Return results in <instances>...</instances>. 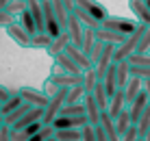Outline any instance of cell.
Here are the masks:
<instances>
[{"instance_id": "1", "label": "cell", "mask_w": 150, "mask_h": 141, "mask_svg": "<svg viewBox=\"0 0 150 141\" xmlns=\"http://www.w3.org/2000/svg\"><path fill=\"white\" fill-rule=\"evenodd\" d=\"M100 28L120 33L124 37H131L133 33L139 28V22H135V18H120V15H109L105 22L100 24Z\"/></svg>"}, {"instance_id": "2", "label": "cell", "mask_w": 150, "mask_h": 141, "mask_svg": "<svg viewBox=\"0 0 150 141\" xmlns=\"http://www.w3.org/2000/svg\"><path fill=\"white\" fill-rule=\"evenodd\" d=\"M144 30H146V26L139 24V28L135 30V33H133L131 37L124 41L122 46H117L115 52H113V63H122V61H128L133 54H135V52H137V46H139V41H142Z\"/></svg>"}, {"instance_id": "3", "label": "cell", "mask_w": 150, "mask_h": 141, "mask_svg": "<svg viewBox=\"0 0 150 141\" xmlns=\"http://www.w3.org/2000/svg\"><path fill=\"white\" fill-rule=\"evenodd\" d=\"M63 106H65V89H61L54 98H50V100H48V104H46L41 124H44V126H52V122L59 117V113H61V109H63Z\"/></svg>"}, {"instance_id": "4", "label": "cell", "mask_w": 150, "mask_h": 141, "mask_svg": "<svg viewBox=\"0 0 150 141\" xmlns=\"http://www.w3.org/2000/svg\"><path fill=\"white\" fill-rule=\"evenodd\" d=\"M15 93H18L26 104H30V106H35V109H46V104L50 100L41 89H35V87H20Z\"/></svg>"}, {"instance_id": "5", "label": "cell", "mask_w": 150, "mask_h": 141, "mask_svg": "<svg viewBox=\"0 0 150 141\" xmlns=\"http://www.w3.org/2000/svg\"><path fill=\"white\" fill-rule=\"evenodd\" d=\"M76 7L83 9L85 13H89L94 20H98V22H105L107 18H109V11H107L105 4H100L98 0H76Z\"/></svg>"}, {"instance_id": "6", "label": "cell", "mask_w": 150, "mask_h": 141, "mask_svg": "<svg viewBox=\"0 0 150 141\" xmlns=\"http://www.w3.org/2000/svg\"><path fill=\"white\" fill-rule=\"evenodd\" d=\"M148 106H150L148 93L142 89V91H139V96H137L131 104H128V115H131V124H133V126H137V122H139V117H142V113L146 111Z\"/></svg>"}, {"instance_id": "7", "label": "cell", "mask_w": 150, "mask_h": 141, "mask_svg": "<svg viewBox=\"0 0 150 141\" xmlns=\"http://www.w3.org/2000/svg\"><path fill=\"white\" fill-rule=\"evenodd\" d=\"M65 33H68L72 46H81V39H83V33H85V28H83V24L79 22V18H76L74 13L68 15V26H65Z\"/></svg>"}, {"instance_id": "8", "label": "cell", "mask_w": 150, "mask_h": 141, "mask_svg": "<svg viewBox=\"0 0 150 141\" xmlns=\"http://www.w3.org/2000/svg\"><path fill=\"white\" fill-rule=\"evenodd\" d=\"M83 104H85V115H87V124L89 126H98V122H100V106L96 104L94 96L91 93H85V98H83Z\"/></svg>"}, {"instance_id": "9", "label": "cell", "mask_w": 150, "mask_h": 141, "mask_svg": "<svg viewBox=\"0 0 150 141\" xmlns=\"http://www.w3.org/2000/svg\"><path fill=\"white\" fill-rule=\"evenodd\" d=\"M102 87H105V93H107V98H111L115 96V91L120 89V87H117V65L113 63V65H109V70L105 72V78H102Z\"/></svg>"}, {"instance_id": "10", "label": "cell", "mask_w": 150, "mask_h": 141, "mask_svg": "<svg viewBox=\"0 0 150 141\" xmlns=\"http://www.w3.org/2000/svg\"><path fill=\"white\" fill-rule=\"evenodd\" d=\"M128 9L135 15V22L144 24V26H150V11L146 7V0H128Z\"/></svg>"}, {"instance_id": "11", "label": "cell", "mask_w": 150, "mask_h": 141, "mask_svg": "<svg viewBox=\"0 0 150 141\" xmlns=\"http://www.w3.org/2000/svg\"><path fill=\"white\" fill-rule=\"evenodd\" d=\"M65 54L70 56V59H72V63L79 67L81 72H85V70H89V67H91L89 59H87V54L79 48V46H72V44H68V48H65Z\"/></svg>"}, {"instance_id": "12", "label": "cell", "mask_w": 150, "mask_h": 141, "mask_svg": "<svg viewBox=\"0 0 150 141\" xmlns=\"http://www.w3.org/2000/svg\"><path fill=\"white\" fill-rule=\"evenodd\" d=\"M50 82H52L54 87H59V89H70V87H76L83 82V76H74V74H63V72H59V74H52L50 76Z\"/></svg>"}, {"instance_id": "13", "label": "cell", "mask_w": 150, "mask_h": 141, "mask_svg": "<svg viewBox=\"0 0 150 141\" xmlns=\"http://www.w3.org/2000/svg\"><path fill=\"white\" fill-rule=\"evenodd\" d=\"M124 109H126V93H124V89H117L115 96L109 100V109H107V113H109V117L115 122Z\"/></svg>"}, {"instance_id": "14", "label": "cell", "mask_w": 150, "mask_h": 141, "mask_svg": "<svg viewBox=\"0 0 150 141\" xmlns=\"http://www.w3.org/2000/svg\"><path fill=\"white\" fill-rule=\"evenodd\" d=\"M26 9L28 13L33 15V22L37 33H44L46 30V22H44V9H41V0H26Z\"/></svg>"}, {"instance_id": "15", "label": "cell", "mask_w": 150, "mask_h": 141, "mask_svg": "<svg viewBox=\"0 0 150 141\" xmlns=\"http://www.w3.org/2000/svg\"><path fill=\"white\" fill-rule=\"evenodd\" d=\"M83 126H87V115H81V117H57L52 122V128L54 130H63V128H76V130H81Z\"/></svg>"}, {"instance_id": "16", "label": "cell", "mask_w": 150, "mask_h": 141, "mask_svg": "<svg viewBox=\"0 0 150 141\" xmlns=\"http://www.w3.org/2000/svg\"><path fill=\"white\" fill-rule=\"evenodd\" d=\"M7 35H9V37H11L18 46H20V48H30V35H28L26 30H24L22 26L18 24V22L11 24V26L7 28Z\"/></svg>"}, {"instance_id": "17", "label": "cell", "mask_w": 150, "mask_h": 141, "mask_svg": "<svg viewBox=\"0 0 150 141\" xmlns=\"http://www.w3.org/2000/svg\"><path fill=\"white\" fill-rule=\"evenodd\" d=\"M98 126L102 128L107 141H120V135H117V130H115V122L109 117V113H107V111L100 113V122H98Z\"/></svg>"}, {"instance_id": "18", "label": "cell", "mask_w": 150, "mask_h": 141, "mask_svg": "<svg viewBox=\"0 0 150 141\" xmlns=\"http://www.w3.org/2000/svg\"><path fill=\"white\" fill-rule=\"evenodd\" d=\"M96 39L102 41V44H111V46H115V48H117V46H122L128 37H124V35H120V33H113V30L98 28L96 30Z\"/></svg>"}, {"instance_id": "19", "label": "cell", "mask_w": 150, "mask_h": 141, "mask_svg": "<svg viewBox=\"0 0 150 141\" xmlns=\"http://www.w3.org/2000/svg\"><path fill=\"white\" fill-rule=\"evenodd\" d=\"M142 89H144V80H142V78H137V76L128 78L126 87H124V93H126V109H128V104L139 96V91H142Z\"/></svg>"}, {"instance_id": "20", "label": "cell", "mask_w": 150, "mask_h": 141, "mask_svg": "<svg viewBox=\"0 0 150 141\" xmlns=\"http://www.w3.org/2000/svg\"><path fill=\"white\" fill-rule=\"evenodd\" d=\"M54 65L59 67V70L63 72V74H74V76L83 74V72L79 70V67H76L74 63H72V59H70L68 54H65V52H63V54H57V56H54Z\"/></svg>"}, {"instance_id": "21", "label": "cell", "mask_w": 150, "mask_h": 141, "mask_svg": "<svg viewBox=\"0 0 150 141\" xmlns=\"http://www.w3.org/2000/svg\"><path fill=\"white\" fill-rule=\"evenodd\" d=\"M22 104H24V100L18 96V93H13V96L9 98L4 104H0V115H2V122H4V117H7V115H11L13 111H18Z\"/></svg>"}, {"instance_id": "22", "label": "cell", "mask_w": 150, "mask_h": 141, "mask_svg": "<svg viewBox=\"0 0 150 141\" xmlns=\"http://www.w3.org/2000/svg\"><path fill=\"white\" fill-rule=\"evenodd\" d=\"M81 76H83V82H81V87L85 89V93H94L96 85L100 82V80H98V76H96V70H94V67H89V70H85Z\"/></svg>"}, {"instance_id": "23", "label": "cell", "mask_w": 150, "mask_h": 141, "mask_svg": "<svg viewBox=\"0 0 150 141\" xmlns=\"http://www.w3.org/2000/svg\"><path fill=\"white\" fill-rule=\"evenodd\" d=\"M68 44H70V37H68V33H63L61 37L52 39V44H50V48L46 50V52H48V54H50V56L54 59L57 54H63V52H65V48H68Z\"/></svg>"}, {"instance_id": "24", "label": "cell", "mask_w": 150, "mask_h": 141, "mask_svg": "<svg viewBox=\"0 0 150 141\" xmlns=\"http://www.w3.org/2000/svg\"><path fill=\"white\" fill-rule=\"evenodd\" d=\"M72 13L79 18V22L83 24V28H89V30H98V28H100V22H98V20H94L89 13H85L83 9L74 7V11H72Z\"/></svg>"}, {"instance_id": "25", "label": "cell", "mask_w": 150, "mask_h": 141, "mask_svg": "<svg viewBox=\"0 0 150 141\" xmlns=\"http://www.w3.org/2000/svg\"><path fill=\"white\" fill-rule=\"evenodd\" d=\"M52 2V13H54V20L59 22V26L65 30V26H68V11H65V7H63V2L61 0H50Z\"/></svg>"}, {"instance_id": "26", "label": "cell", "mask_w": 150, "mask_h": 141, "mask_svg": "<svg viewBox=\"0 0 150 141\" xmlns=\"http://www.w3.org/2000/svg\"><path fill=\"white\" fill-rule=\"evenodd\" d=\"M83 98H85V89H83L81 85L70 87V89H65V106H68V104H81Z\"/></svg>"}, {"instance_id": "27", "label": "cell", "mask_w": 150, "mask_h": 141, "mask_svg": "<svg viewBox=\"0 0 150 141\" xmlns=\"http://www.w3.org/2000/svg\"><path fill=\"white\" fill-rule=\"evenodd\" d=\"M115 65H117V87L124 89L128 78H131V65H128V61H122V63H115Z\"/></svg>"}, {"instance_id": "28", "label": "cell", "mask_w": 150, "mask_h": 141, "mask_svg": "<svg viewBox=\"0 0 150 141\" xmlns=\"http://www.w3.org/2000/svg\"><path fill=\"white\" fill-rule=\"evenodd\" d=\"M133 124H131V115H128V109H124V111L120 113V117L115 119V130H117V135H126L128 133V128H131Z\"/></svg>"}, {"instance_id": "29", "label": "cell", "mask_w": 150, "mask_h": 141, "mask_svg": "<svg viewBox=\"0 0 150 141\" xmlns=\"http://www.w3.org/2000/svg\"><path fill=\"white\" fill-rule=\"evenodd\" d=\"M54 139L57 141H81V130H76V128L54 130Z\"/></svg>"}, {"instance_id": "30", "label": "cell", "mask_w": 150, "mask_h": 141, "mask_svg": "<svg viewBox=\"0 0 150 141\" xmlns=\"http://www.w3.org/2000/svg\"><path fill=\"white\" fill-rule=\"evenodd\" d=\"M18 24L22 26L24 30H26V33L30 35V37H33V35L37 33V28H35V22H33V15L28 13V9H26V11H22V13H20V20H18Z\"/></svg>"}, {"instance_id": "31", "label": "cell", "mask_w": 150, "mask_h": 141, "mask_svg": "<svg viewBox=\"0 0 150 141\" xmlns=\"http://www.w3.org/2000/svg\"><path fill=\"white\" fill-rule=\"evenodd\" d=\"M94 100H96V104L100 106V111H107L109 109V98H107V93H105V87H102V82H98L96 85V89H94Z\"/></svg>"}, {"instance_id": "32", "label": "cell", "mask_w": 150, "mask_h": 141, "mask_svg": "<svg viewBox=\"0 0 150 141\" xmlns=\"http://www.w3.org/2000/svg\"><path fill=\"white\" fill-rule=\"evenodd\" d=\"M50 44H52V37L46 35V33H35L33 37H30V48H44V50H48Z\"/></svg>"}, {"instance_id": "33", "label": "cell", "mask_w": 150, "mask_h": 141, "mask_svg": "<svg viewBox=\"0 0 150 141\" xmlns=\"http://www.w3.org/2000/svg\"><path fill=\"white\" fill-rule=\"evenodd\" d=\"M94 44H96V30L85 28V33H83V39H81V46H79V48L85 52V54H89V50L94 48Z\"/></svg>"}, {"instance_id": "34", "label": "cell", "mask_w": 150, "mask_h": 141, "mask_svg": "<svg viewBox=\"0 0 150 141\" xmlns=\"http://www.w3.org/2000/svg\"><path fill=\"white\" fill-rule=\"evenodd\" d=\"M135 128H137V133H139V139H144V135H146L148 128H150V106L142 113V117H139V122H137Z\"/></svg>"}, {"instance_id": "35", "label": "cell", "mask_w": 150, "mask_h": 141, "mask_svg": "<svg viewBox=\"0 0 150 141\" xmlns=\"http://www.w3.org/2000/svg\"><path fill=\"white\" fill-rule=\"evenodd\" d=\"M128 65L131 67H150V52L148 54H133L128 59Z\"/></svg>"}, {"instance_id": "36", "label": "cell", "mask_w": 150, "mask_h": 141, "mask_svg": "<svg viewBox=\"0 0 150 141\" xmlns=\"http://www.w3.org/2000/svg\"><path fill=\"white\" fill-rule=\"evenodd\" d=\"M148 52H150V26H146V30H144L142 41H139L135 54H148Z\"/></svg>"}, {"instance_id": "37", "label": "cell", "mask_w": 150, "mask_h": 141, "mask_svg": "<svg viewBox=\"0 0 150 141\" xmlns=\"http://www.w3.org/2000/svg\"><path fill=\"white\" fill-rule=\"evenodd\" d=\"M2 11H7V13L18 15V18H20V13H22V11H26V2H20V0H11V2H9L7 7L2 9Z\"/></svg>"}, {"instance_id": "38", "label": "cell", "mask_w": 150, "mask_h": 141, "mask_svg": "<svg viewBox=\"0 0 150 141\" xmlns=\"http://www.w3.org/2000/svg\"><path fill=\"white\" fill-rule=\"evenodd\" d=\"M50 137H54V128L52 126H44L39 133H35L28 141H46V139H50Z\"/></svg>"}, {"instance_id": "39", "label": "cell", "mask_w": 150, "mask_h": 141, "mask_svg": "<svg viewBox=\"0 0 150 141\" xmlns=\"http://www.w3.org/2000/svg\"><path fill=\"white\" fill-rule=\"evenodd\" d=\"M102 48H105V44H102V41H98L96 39V44H94V48L89 50V54H87V59H89V63L94 65L96 61H98V56H100V52H102Z\"/></svg>"}, {"instance_id": "40", "label": "cell", "mask_w": 150, "mask_h": 141, "mask_svg": "<svg viewBox=\"0 0 150 141\" xmlns=\"http://www.w3.org/2000/svg\"><path fill=\"white\" fill-rule=\"evenodd\" d=\"M81 141H96V126H83L81 128Z\"/></svg>"}, {"instance_id": "41", "label": "cell", "mask_w": 150, "mask_h": 141, "mask_svg": "<svg viewBox=\"0 0 150 141\" xmlns=\"http://www.w3.org/2000/svg\"><path fill=\"white\" fill-rule=\"evenodd\" d=\"M131 76H137L142 80H150V67H131Z\"/></svg>"}, {"instance_id": "42", "label": "cell", "mask_w": 150, "mask_h": 141, "mask_svg": "<svg viewBox=\"0 0 150 141\" xmlns=\"http://www.w3.org/2000/svg\"><path fill=\"white\" fill-rule=\"evenodd\" d=\"M11 24H15V15L7 13V11H0V26H2V28H9Z\"/></svg>"}, {"instance_id": "43", "label": "cell", "mask_w": 150, "mask_h": 141, "mask_svg": "<svg viewBox=\"0 0 150 141\" xmlns=\"http://www.w3.org/2000/svg\"><path fill=\"white\" fill-rule=\"evenodd\" d=\"M41 91H44V93H46L48 98H54V96H57V93H59L61 89H59V87H54L52 82H50V78H48V80L44 82V89H41Z\"/></svg>"}, {"instance_id": "44", "label": "cell", "mask_w": 150, "mask_h": 141, "mask_svg": "<svg viewBox=\"0 0 150 141\" xmlns=\"http://www.w3.org/2000/svg\"><path fill=\"white\" fill-rule=\"evenodd\" d=\"M137 139H139V133H137L135 126H131V128H128V133L120 137V141H137Z\"/></svg>"}, {"instance_id": "45", "label": "cell", "mask_w": 150, "mask_h": 141, "mask_svg": "<svg viewBox=\"0 0 150 141\" xmlns=\"http://www.w3.org/2000/svg\"><path fill=\"white\" fill-rule=\"evenodd\" d=\"M0 141H11V128H9L7 124L0 126Z\"/></svg>"}, {"instance_id": "46", "label": "cell", "mask_w": 150, "mask_h": 141, "mask_svg": "<svg viewBox=\"0 0 150 141\" xmlns=\"http://www.w3.org/2000/svg\"><path fill=\"white\" fill-rule=\"evenodd\" d=\"M11 96H13V91H11V89H7L4 85H0V104H4Z\"/></svg>"}, {"instance_id": "47", "label": "cell", "mask_w": 150, "mask_h": 141, "mask_svg": "<svg viewBox=\"0 0 150 141\" xmlns=\"http://www.w3.org/2000/svg\"><path fill=\"white\" fill-rule=\"evenodd\" d=\"M63 2V7H65V11L68 13H72L74 11V7H76V0H61Z\"/></svg>"}, {"instance_id": "48", "label": "cell", "mask_w": 150, "mask_h": 141, "mask_svg": "<svg viewBox=\"0 0 150 141\" xmlns=\"http://www.w3.org/2000/svg\"><path fill=\"white\" fill-rule=\"evenodd\" d=\"M144 91L148 93V100H150V80H144Z\"/></svg>"}, {"instance_id": "49", "label": "cell", "mask_w": 150, "mask_h": 141, "mask_svg": "<svg viewBox=\"0 0 150 141\" xmlns=\"http://www.w3.org/2000/svg\"><path fill=\"white\" fill-rule=\"evenodd\" d=\"M9 2H11V0H0V11H2V9H4V7H7V4H9Z\"/></svg>"}, {"instance_id": "50", "label": "cell", "mask_w": 150, "mask_h": 141, "mask_svg": "<svg viewBox=\"0 0 150 141\" xmlns=\"http://www.w3.org/2000/svg\"><path fill=\"white\" fill-rule=\"evenodd\" d=\"M146 7H148V11H150V0H146Z\"/></svg>"}, {"instance_id": "51", "label": "cell", "mask_w": 150, "mask_h": 141, "mask_svg": "<svg viewBox=\"0 0 150 141\" xmlns=\"http://www.w3.org/2000/svg\"><path fill=\"white\" fill-rule=\"evenodd\" d=\"M46 141H57V139H54V137H50V139H46Z\"/></svg>"}, {"instance_id": "52", "label": "cell", "mask_w": 150, "mask_h": 141, "mask_svg": "<svg viewBox=\"0 0 150 141\" xmlns=\"http://www.w3.org/2000/svg\"><path fill=\"white\" fill-rule=\"evenodd\" d=\"M0 124H2V115H0Z\"/></svg>"}, {"instance_id": "53", "label": "cell", "mask_w": 150, "mask_h": 141, "mask_svg": "<svg viewBox=\"0 0 150 141\" xmlns=\"http://www.w3.org/2000/svg\"><path fill=\"white\" fill-rule=\"evenodd\" d=\"M20 2H26V0H20Z\"/></svg>"}, {"instance_id": "54", "label": "cell", "mask_w": 150, "mask_h": 141, "mask_svg": "<svg viewBox=\"0 0 150 141\" xmlns=\"http://www.w3.org/2000/svg\"><path fill=\"white\" fill-rule=\"evenodd\" d=\"M137 141H144V139H137Z\"/></svg>"}, {"instance_id": "55", "label": "cell", "mask_w": 150, "mask_h": 141, "mask_svg": "<svg viewBox=\"0 0 150 141\" xmlns=\"http://www.w3.org/2000/svg\"><path fill=\"white\" fill-rule=\"evenodd\" d=\"M0 126H2V124H0Z\"/></svg>"}]
</instances>
